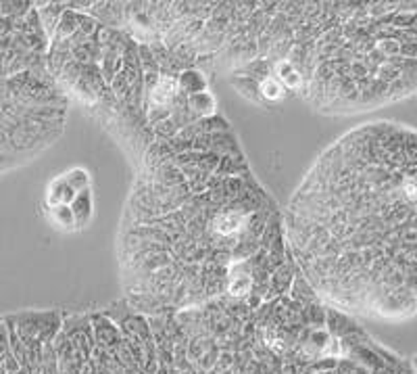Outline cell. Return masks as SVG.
Segmentation results:
<instances>
[{
	"label": "cell",
	"instance_id": "6da1fadb",
	"mask_svg": "<svg viewBox=\"0 0 417 374\" xmlns=\"http://www.w3.org/2000/svg\"><path fill=\"white\" fill-rule=\"evenodd\" d=\"M284 226L323 301L375 320L417 316V130L382 119L345 132L313 161Z\"/></svg>",
	"mask_w": 417,
	"mask_h": 374
},
{
	"label": "cell",
	"instance_id": "7a4b0ae2",
	"mask_svg": "<svg viewBox=\"0 0 417 374\" xmlns=\"http://www.w3.org/2000/svg\"><path fill=\"white\" fill-rule=\"evenodd\" d=\"M148 155L119 232L130 295L188 303L230 293L269 224V199L226 153L170 142Z\"/></svg>",
	"mask_w": 417,
	"mask_h": 374
},
{
	"label": "cell",
	"instance_id": "3957f363",
	"mask_svg": "<svg viewBox=\"0 0 417 374\" xmlns=\"http://www.w3.org/2000/svg\"><path fill=\"white\" fill-rule=\"evenodd\" d=\"M315 38L301 25V49L286 59L307 99L334 113L371 111L417 92V3L342 5Z\"/></svg>",
	"mask_w": 417,
	"mask_h": 374
},
{
	"label": "cell",
	"instance_id": "277c9868",
	"mask_svg": "<svg viewBox=\"0 0 417 374\" xmlns=\"http://www.w3.org/2000/svg\"><path fill=\"white\" fill-rule=\"evenodd\" d=\"M77 192L67 184L65 176H57L55 180H51V184L46 186V195H44V203L49 210L53 207H59V205H71L75 201Z\"/></svg>",
	"mask_w": 417,
	"mask_h": 374
},
{
	"label": "cell",
	"instance_id": "5b68a950",
	"mask_svg": "<svg viewBox=\"0 0 417 374\" xmlns=\"http://www.w3.org/2000/svg\"><path fill=\"white\" fill-rule=\"evenodd\" d=\"M71 210L77 218V226H86L92 218V210H94V199H92V190H83V192H77L75 201L71 203Z\"/></svg>",
	"mask_w": 417,
	"mask_h": 374
},
{
	"label": "cell",
	"instance_id": "8992f818",
	"mask_svg": "<svg viewBox=\"0 0 417 374\" xmlns=\"http://www.w3.org/2000/svg\"><path fill=\"white\" fill-rule=\"evenodd\" d=\"M257 92H259L261 99H265L267 103H275V101L284 99V95H286V86L282 84V82H280L275 75H265V77L259 82Z\"/></svg>",
	"mask_w": 417,
	"mask_h": 374
},
{
	"label": "cell",
	"instance_id": "52a82bcc",
	"mask_svg": "<svg viewBox=\"0 0 417 374\" xmlns=\"http://www.w3.org/2000/svg\"><path fill=\"white\" fill-rule=\"evenodd\" d=\"M51 212V222L63 230H73V228H79L77 226V218L71 210V205H59V207H53Z\"/></svg>",
	"mask_w": 417,
	"mask_h": 374
},
{
	"label": "cell",
	"instance_id": "ba28073f",
	"mask_svg": "<svg viewBox=\"0 0 417 374\" xmlns=\"http://www.w3.org/2000/svg\"><path fill=\"white\" fill-rule=\"evenodd\" d=\"M67 184L75 190V192H83L90 188V172L83 168H71L69 172L63 174Z\"/></svg>",
	"mask_w": 417,
	"mask_h": 374
}]
</instances>
